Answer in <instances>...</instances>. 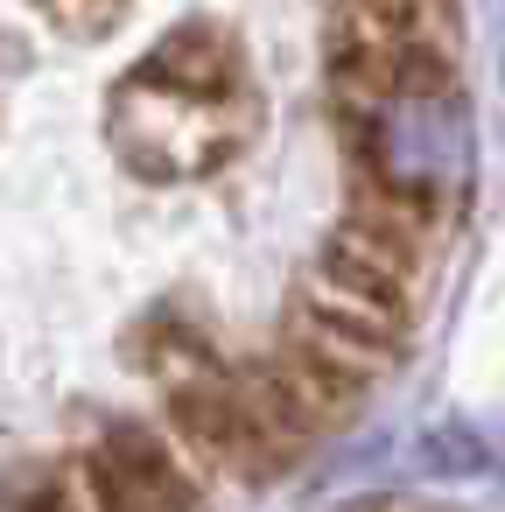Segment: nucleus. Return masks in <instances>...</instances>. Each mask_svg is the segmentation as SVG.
<instances>
[{
    "instance_id": "f257e3e1",
    "label": "nucleus",
    "mask_w": 505,
    "mask_h": 512,
    "mask_svg": "<svg viewBox=\"0 0 505 512\" xmlns=\"http://www.w3.org/2000/svg\"><path fill=\"white\" fill-rule=\"evenodd\" d=\"M162 421H169V442L190 470H218V477H267L281 463H295L281 449V435L267 428V414L253 407L246 379H218V372H190V379H169V400H162Z\"/></svg>"
},
{
    "instance_id": "7ed1b4c3",
    "label": "nucleus",
    "mask_w": 505,
    "mask_h": 512,
    "mask_svg": "<svg viewBox=\"0 0 505 512\" xmlns=\"http://www.w3.org/2000/svg\"><path fill=\"white\" fill-rule=\"evenodd\" d=\"M92 498L106 512H197V477L148 428H113L92 449Z\"/></svg>"
},
{
    "instance_id": "f03ea898",
    "label": "nucleus",
    "mask_w": 505,
    "mask_h": 512,
    "mask_svg": "<svg viewBox=\"0 0 505 512\" xmlns=\"http://www.w3.org/2000/svg\"><path fill=\"white\" fill-rule=\"evenodd\" d=\"M295 337L316 344V351H330V358H344L351 372L372 379V372L400 351L407 309H393V302H379V295L337 281L330 267H316V274H302V288H295Z\"/></svg>"
}]
</instances>
